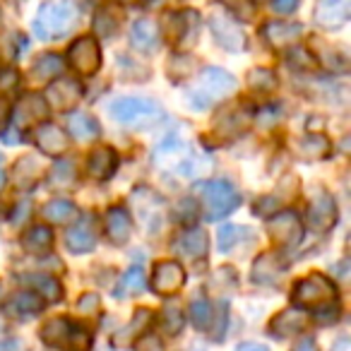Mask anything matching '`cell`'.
Segmentation results:
<instances>
[{
    "label": "cell",
    "mask_w": 351,
    "mask_h": 351,
    "mask_svg": "<svg viewBox=\"0 0 351 351\" xmlns=\"http://www.w3.org/2000/svg\"><path fill=\"white\" fill-rule=\"evenodd\" d=\"M154 166L159 171L173 176H186V178H200L202 173L210 171V159L205 154L191 147L188 142H183L181 137H166L164 142H159L152 154Z\"/></svg>",
    "instance_id": "6da1fadb"
},
{
    "label": "cell",
    "mask_w": 351,
    "mask_h": 351,
    "mask_svg": "<svg viewBox=\"0 0 351 351\" xmlns=\"http://www.w3.org/2000/svg\"><path fill=\"white\" fill-rule=\"evenodd\" d=\"M236 77L224 68H205L197 80V87L188 92V101L197 111H205L212 104L229 99L236 92Z\"/></svg>",
    "instance_id": "7a4b0ae2"
},
{
    "label": "cell",
    "mask_w": 351,
    "mask_h": 351,
    "mask_svg": "<svg viewBox=\"0 0 351 351\" xmlns=\"http://www.w3.org/2000/svg\"><path fill=\"white\" fill-rule=\"evenodd\" d=\"M77 22V8L73 0H53L44 3L36 12L34 20V34L41 41H53L65 36Z\"/></svg>",
    "instance_id": "3957f363"
},
{
    "label": "cell",
    "mask_w": 351,
    "mask_h": 351,
    "mask_svg": "<svg viewBox=\"0 0 351 351\" xmlns=\"http://www.w3.org/2000/svg\"><path fill=\"white\" fill-rule=\"evenodd\" d=\"M113 121L128 128H152L164 118V108L154 101V99L145 97H121L113 99L108 106Z\"/></svg>",
    "instance_id": "277c9868"
},
{
    "label": "cell",
    "mask_w": 351,
    "mask_h": 351,
    "mask_svg": "<svg viewBox=\"0 0 351 351\" xmlns=\"http://www.w3.org/2000/svg\"><path fill=\"white\" fill-rule=\"evenodd\" d=\"M197 195L202 202V215L205 221H219L224 217H229L234 210H239L241 197L231 183L226 181H210V183H200L195 188Z\"/></svg>",
    "instance_id": "5b68a950"
},
{
    "label": "cell",
    "mask_w": 351,
    "mask_h": 351,
    "mask_svg": "<svg viewBox=\"0 0 351 351\" xmlns=\"http://www.w3.org/2000/svg\"><path fill=\"white\" fill-rule=\"evenodd\" d=\"M291 298L296 303V308H311L313 313L320 308L330 306L337 301V287L325 277V274H308L301 282H296L291 291Z\"/></svg>",
    "instance_id": "8992f818"
},
{
    "label": "cell",
    "mask_w": 351,
    "mask_h": 351,
    "mask_svg": "<svg viewBox=\"0 0 351 351\" xmlns=\"http://www.w3.org/2000/svg\"><path fill=\"white\" fill-rule=\"evenodd\" d=\"M41 341L56 349H75V351H87L92 346V337L84 330H80L73 320L68 317H51L39 332Z\"/></svg>",
    "instance_id": "52a82bcc"
},
{
    "label": "cell",
    "mask_w": 351,
    "mask_h": 351,
    "mask_svg": "<svg viewBox=\"0 0 351 351\" xmlns=\"http://www.w3.org/2000/svg\"><path fill=\"white\" fill-rule=\"evenodd\" d=\"M68 65L82 77H92L101 68V46L97 36H80L68 49Z\"/></svg>",
    "instance_id": "ba28073f"
},
{
    "label": "cell",
    "mask_w": 351,
    "mask_h": 351,
    "mask_svg": "<svg viewBox=\"0 0 351 351\" xmlns=\"http://www.w3.org/2000/svg\"><path fill=\"white\" fill-rule=\"evenodd\" d=\"M210 29L215 34V41L224 51L239 53V51L245 49V32L241 29V25L229 12H215L210 17Z\"/></svg>",
    "instance_id": "9c48e42d"
},
{
    "label": "cell",
    "mask_w": 351,
    "mask_h": 351,
    "mask_svg": "<svg viewBox=\"0 0 351 351\" xmlns=\"http://www.w3.org/2000/svg\"><path fill=\"white\" fill-rule=\"evenodd\" d=\"M308 224L317 234H327L335 229L337 224V205L335 197L325 191V188H315L313 191V200L308 207Z\"/></svg>",
    "instance_id": "30bf717a"
},
{
    "label": "cell",
    "mask_w": 351,
    "mask_h": 351,
    "mask_svg": "<svg viewBox=\"0 0 351 351\" xmlns=\"http://www.w3.org/2000/svg\"><path fill=\"white\" fill-rule=\"evenodd\" d=\"M267 229H269L272 241L279 248H296L303 241V224L296 212H279V215H272V219L267 221Z\"/></svg>",
    "instance_id": "8fae6325"
},
{
    "label": "cell",
    "mask_w": 351,
    "mask_h": 351,
    "mask_svg": "<svg viewBox=\"0 0 351 351\" xmlns=\"http://www.w3.org/2000/svg\"><path fill=\"white\" fill-rule=\"evenodd\" d=\"M186 284V269L181 267V263L176 260H164V263L154 265L152 272V289L159 296H176Z\"/></svg>",
    "instance_id": "7c38bea8"
},
{
    "label": "cell",
    "mask_w": 351,
    "mask_h": 351,
    "mask_svg": "<svg viewBox=\"0 0 351 351\" xmlns=\"http://www.w3.org/2000/svg\"><path fill=\"white\" fill-rule=\"evenodd\" d=\"M44 99L58 111H73L82 99V84L73 77H56L46 87Z\"/></svg>",
    "instance_id": "4fadbf2b"
},
{
    "label": "cell",
    "mask_w": 351,
    "mask_h": 351,
    "mask_svg": "<svg viewBox=\"0 0 351 351\" xmlns=\"http://www.w3.org/2000/svg\"><path fill=\"white\" fill-rule=\"evenodd\" d=\"M46 116H49V104H46L44 94H25L15 106L12 128L22 130V128H29L34 123H44Z\"/></svg>",
    "instance_id": "5bb4252c"
},
{
    "label": "cell",
    "mask_w": 351,
    "mask_h": 351,
    "mask_svg": "<svg viewBox=\"0 0 351 351\" xmlns=\"http://www.w3.org/2000/svg\"><path fill=\"white\" fill-rule=\"evenodd\" d=\"M351 17V0H317L315 25L322 29H339Z\"/></svg>",
    "instance_id": "9a60e30c"
},
{
    "label": "cell",
    "mask_w": 351,
    "mask_h": 351,
    "mask_svg": "<svg viewBox=\"0 0 351 351\" xmlns=\"http://www.w3.org/2000/svg\"><path fill=\"white\" fill-rule=\"evenodd\" d=\"M65 245L70 253H92L97 248V221L89 215L80 217L77 224L65 234Z\"/></svg>",
    "instance_id": "2e32d148"
},
{
    "label": "cell",
    "mask_w": 351,
    "mask_h": 351,
    "mask_svg": "<svg viewBox=\"0 0 351 351\" xmlns=\"http://www.w3.org/2000/svg\"><path fill=\"white\" fill-rule=\"evenodd\" d=\"M118 169V154L113 147L99 145L87 156V176L94 181H108Z\"/></svg>",
    "instance_id": "e0dca14e"
},
{
    "label": "cell",
    "mask_w": 351,
    "mask_h": 351,
    "mask_svg": "<svg viewBox=\"0 0 351 351\" xmlns=\"http://www.w3.org/2000/svg\"><path fill=\"white\" fill-rule=\"evenodd\" d=\"M291 152L301 161H322L332 154V142L322 132H308V135L293 140Z\"/></svg>",
    "instance_id": "ac0fdd59"
},
{
    "label": "cell",
    "mask_w": 351,
    "mask_h": 351,
    "mask_svg": "<svg viewBox=\"0 0 351 351\" xmlns=\"http://www.w3.org/2000/svg\"><path fill=\"white\" fill-rule=\"evenodd\" d=\"M308 322H311L308 313H303L301 308L293 306V308L282 311L279 315H274V320L269 322V332H272V337H277V339H287V337L301 335L308 327Z\"/></svg>",
    "instance_id": "d6986e66"
},
{
    "label": "cell",
    "mask_w": 351,
    "mask_h": 351,
    "mask_svg": "<svg viewBox=\"0 0 351 351\" xmlns=\"http://www.w3.org/2000/svg\"><path fill=\"white\" fill-rule=\"evenodd\" d=\"M303 34V25L298 22H267L263 27V39L272 49H291Z\"/></svg>",
    "instance_id": "ffe728a7"
},
{
    "label": "cell",
    "mask_w": 351,
    "mask_h": 351,
    "mask_svg": "<svg viewBox=\"0 0 351 351\" xmlns=\"http://www.w3.org/2000/svg\"><path fill=\"white\" fill-rule=\"evenodd\" d=\"M250 121H253V118H250V113L243 111V108H226L215 121V132L221 140H234V137H241L248 130Z\"/></svg>",
    "instance_id": "44dd1931"
},
{
    "label": "cell",
    "mask_w": 351,
    "mask_h": 351,
    "mask_svg": "<svg viewBox=\"0 0 351 351\" xmlns=\"http://www.w3.org/2000/svg\"><path fill=\"white\" fill-rule=\"evenodd\" d=\"M104 231H106L111 243H116V245L128 243V239H130V234H132V219L125 207L113 205L111 210L106 212V217H104Z\"/></svg>",
    "instance_id": "7402d4cb"
},
{
    "label": "cell",
    "mask_w": 351,
    "mask_h": 351,
    "mask_svg": "<svg viewBox=\"0 0 351 351\" xmlns=\"http://www.w3.org/2000/svg\"><path fill=\"white\" fill-rule=\"evenodd\" d=\"M173 250L178 255H186V258H191V260L205 258L207 250H210V239H207L205 229L191 226V229H186L183 234L176 236Z\"/></svg>",
    "instance_id": "603a6c76"
},
{
    "label": "cell",
    "mask_w": 351,
    "mask_h": 351,
    "mask_svg": "<svg viewBox=\"0 0 351 351\" xmlns=\"http://www.w3.org/2000/svg\"><path fill=\"white\" fill-rule=\"evenodd\" d=\"M34 142L46 156H60L68 149V135L56 123H41L34 130Z\"/></svg>",
    "instance_id": "cb8c5ba5"
},
{
    "label": "cell",
    "mask_w": 351,
    "mask_h": 351,
    "mask_svg": "<svg viewBox=\"0 0 351 351\" xmlns=\"http://www.w3.org/2000/svg\"><path fill=\"white\" fill-rule=\"evenodd\" d=\"M20 282L25 287L34 289L46 303H58L63 298V287L56 277H49V274H25L20 277Z\"/></svg>",
    "instance_id": "d4e9b609"
},
{
    "label": "cell",
    "mask_w": 351,
    "mask_h": 351,
    "mask_svg": "<svg viewBox=\"0 0 351 351\" xmlns=\"http://www.w3.org/2000/svg\"><path fill=\"white\" fill-rule=\"evenodd\" d=\"M156 41H159V27H156L154 22L147 20V17L132 22L130 44L135 46L137 51H142V53H149V51H154Z\"/></svg>",
    "instance_id": "484cf974"
},
{
    "label": "cell",
    "mask_w": 351,
    "mask_h": 351,
    "mask_svg": "<svg viewBox=\"0 0 351 351\" xmlns=\"http://www.w3.org/2000/svg\"><path fill=\"white\" fill-rule=\"evenodd\" d=\"M68 130L75 140H82V142L97 140V137L101 135V125L97 123V118L89 116V113H84V111H77L68 118Z\"/></svg>",
    "instance_id": "4316f807"
},
{
    "label": "cell",
    "mask_w": 351,
    "mask_h": 351,
    "mask_svg": "<svg viewBox=\"0 0 351 351\" xmlns=\"http://www.w3.org/2000/svg\"><path fill=\"white\" fill-rule=\"evenodd\" d=\"M22 248L32 255L46 253V250L53 248V231H51L46 224L32 226V229L25 231V236H22Z\"/></svg>",
    "instance_id": "83f0119b"
},
{
    "label": "cell",
    "mask_w": 351,
    "mask_h": 351,
    "mask_svg": "<svg viewBox=\"0 0 351 351\" xmlns=\"http://www.w3.org/2000/svg\"><path fill=\"white\" fill-rule=\"evenodd\" d=\"M77 215H80L77 205H75L73 200H63V197L46 202L44 210H41V217H44L46 221H51V224H68V221H73Z\"/></svg>",
    "instance_id": "f1b7e54d"
},
{
    "label": "cell",
    "mask_w": 351,
    "mask_h": 351,
    "mask_svg": "<svg viewBox=\"0 0 351 351\" xmlns=\"http://www.w3.org/2000/svg\"><path fill=\"white\" fill-rule=\"evenodd\" d=\"M63 68H65L63 58H60L58 53H44L34 60V65H32V77L39 80V82H51V80L60 77Z\"/></svg>",
    "instance_id": "f546056e"
},
{
    "label": "cell",
    "mask_w": 351,
    "mask_h": 351,
    "mask_svg": "<svg viewBox=\"0 0 351 351\" xmlns=\"http://www.w3.org/2000/svg\"><path fill=\"white\" fill-rule=\"evenodd\" d=\"M12 178H15L17 188H32L36 183V178H41V164L36 161V156H22L12 169Z\"/></svg>",
    "instance_id": "4dcf8cb0"
},
{
    "label": "cell",
    "mask_w": 351,
    "mask_h": 351,
    "mask_svg": "<svg viewBox=\"0 0 351 351\" xmlns=\"http://www.w3.org/2000/svg\"><path fill=\"white\" fill-rule=\"evenodd\" d=\"M282 265H277V255L263 253L258 258V263L253 265V282L258 284H274L282 274Z\"/></svg>",
    "instance_id": "1f68e13d"
},
{
    "label": "cell",
    "mask_w": 351,
    "mask_h": 351,
    "mask_svg": "<svg viewBox=\"0 0 351 351\" xmlns=\"http://www.w3.org/2000/svg\"><path fill=\"white\" fill-rule=\"evenodd\" d=\"M152 320H154V315H152L149 308H140V311H135V315H132V320L128 322L125 327H123L121 332H118V339L121 344H128L130 339H135V337H142L147 332V327L152 325Z\"/></svg>",
    "instance_id": "d6a6232c"
},
{
    "label": "cell",
    "mask_w": 351,
    "mask_h": 351,
    "mask_svg": "<svg viewBox=\"0 0 351 351\" xmlns=\"http://www.w3.org/2000/svg\"><path fill=\"white\" fill-rule=\"evenodd\" d=\"M121 20L123 17L116 8L104 5L101 10L97 12V17H94V32H97V36H101V39H111L118 32V27H121Z\"/></svg>",
    "instance_id": "836d02e7"
},
{
    "label": "cell",
    "mask_w": 351,
    "mask_h": 351,
    "mask_svg": "<svg viewBox=\"0 0 351 351\" xmlns=\"http://www.w3.org/2000/svg\"><path fill=\"white\" fill-rule=\"evenodd\" d=\"M46 306V301L39 296V293H32V291H25V293H17L12 296V301L8 303V311L15 313V315H36L41 313Z\"/></svg>",
    "instance_id": "e575fe53"
},
{
    "label": "cell",
    "mask_w": 351,
    "mask_h": 351,
    "mask_svg": "<svg viewBox=\"0 0 351 351\" xmlns=\"http://www.w3.org/2000/svg\"><path fill=\"white\" fill-rule=\"evenodd\" d=\"M212 317H215V306L207 301L205 296H197L191 301V320L195 330L207 332L212 327Z\"/></svg>",
    "instance_id": "d590c367"
},
{
    "label": "cell",
    "mask_w": 351,
    "mask_h": 351,
    "mask_svg": "<svg viewBox=\"0 0 351 351\" xmlns=\"http://www.w3.org/2000/svg\"><path fill=\"white\" fill-rule=\"evenodd\" d=\"M183 325H186V315H183L181 308L176 303H166L164 311H161V330H164V335L176 337L183 330Z\"/></svg>",
    "instance_id": "8d00e7d4"
},
{
    "label": "cell",
    "mask_w": 351,
    "mask_h": 351,
    "mask_svg": "<svg viewBox=\"0 0 351 351\" xmlns=\"http://www.w3.org/2000/svg\"><path fill=\"white\" fill-rule=\"evenodd\" d=\"M142 289H145V272H142V267L132 265V267L121 277V284H118V289H116V296L125 298L128 293H140Z\"/></svg>",
    "instance_id": "74e56055"
},
{
    "label": "cell",
    "mask_w": 351,
    "mask_h": 351,
    "mask_svg": "<svg viewBox=\"0 0 351 351\" xmlns=\"http://www.w3.org/2000/svg\"><path fill=\"white\" fill-rule=\"evenodd\" d=\"M248 84H250V89H255V92L269 94L277 89V75H274L269 68H255L248 73Z\"/></svg>",
    "instance_id": "f35d334b"
},
{
    "label": "cell",
    "mask_w": 351,
    "mask_h": 351,
    "mask_svg": "<svg viewBox=\"0 0 351 351\" xmlns=\"http://www.w3.org/2000/svg\"><path fill=\"white\" fill-rule=\"evenodd\" d=\"M315 49H317V53H313V56H317L325 68L337 70V73H344V70H346V56H341L339 51H335V49L330 51V46H327V44H317Z\"/></svg>",
    "instance_id": "ab89813d"
},
{
    "label": "cell",
    "mask_w": 351,
    "mask_h": 351,
    "mask_svg": "<svg viewBox=\"0 0 351 351\" xmlns=\"http://www.w3.org/2000/svg\"><path fill=\"white\" fill-rule=\"evenodd\" d=\"M248 234L245 226H234V224H226L219 229V236H217V245H219L221 253H229L236 243L241 241V236Z\"/></svg>",
    "instance_id": "60d3db41"
},
{
    "label": "cell",
    "mask_w": 351,
    "mask_h": 351,
    "mask_svg": "<svg viewBox=\"0 0 351 351\" xmlns=\"http://www.w3.org/2000/svg\"><path fill=\"white\" fill-rule=\"evenodd\" d=\"M221 5L229 10L231 17H236V20H253L255 17V0H219Z\"/></svg>",
    "instance_id": "b9f144b4"
},
{
    "label": "cell",
    "mask_w": 351,
    "mask_h": 351,
    "mask_svg": "<svg viewBox=\"0 0 351 351\" xmlns=\"http://www.w3.org/2000/svg\"><path fill=\"white\" fill-rule=\"evenodd\" d=\"M287 63L291 65L293 70H313L317 60H315V56H313V51L301 49V46H293L287 56Z\"/></svg>",
    "instance_id": "7bdbcfd3"
},
{
    "label": "cell",
    "mask_w": 351,
    "mask_h": 351,
    "mask_svg": "<svg viewBox=\"0 0 351 351\" xmlns=\"http://www.w3.org/2000/svg\"><path fill=\"white\" fill-rule=\"evenodd\" d=\"M51 186H73L75 181V164L73 161H58L51 171Z\"/></svg>",
    "instance_id": "ee69618b"
},
{
    "label": "cell",
    "mask_w": 351,
    "mask_h": 351,
    "mask_svg": "<svg viewBox=\"0 0 351 351\" xmlns=\"http://www.w3.org/2000/svg\"><path fill=\"white\" fill-rule=\"evenodd\" d=\"M77 311L82 315H97L101 311V296H97V293H82L77 301Z\"/></svg>",
    "instance_id": "f6af8a7d"
},
{
    "label": "cell",
    "mask_w": 351,
    "mask_h": 351,
    "mask_svg": "<svg viewBox=\"0 0 351 351\" xmlns=\"http://www.w3.org/2000/svg\"><path fill=\"white\" fill-rule=\"evenodd\" d=\"M277 210H279V200L272 195H265V197H260V200L253 202V212L258 217H272Z\"/></svg>",
    "instance_id": "bcb514c9"
},
{
    "label": "cell",
    "mask_w": 351,
    "mask_h": 351,
    "mask_svg": "<svg viewBox=\"0 0 351 351\" xmlns=\"http://www.w3.org/2000/svg\"><path fill=\"white\" fill-rule=\"evenodd\" d=\"M17 82H20V75H17L12 68H5L3 73H0V92H3V89H5V92L8 89H15Z\"/></svg>",
    "instance_id": "7dc6e473"
},
{
    "label": "cell",
    "mask_w": 351,
    "mask_h": 351,
    "mask_svg": "<svg viewBox=\"0 0 351 351\" xmlns=\"http://www.w3.org/2000/svg\"><path fill=\"white\" fill-rule=\"evenodd\" d=\"M301 0H272V10L279 15H291L293 10H298Z\"/></svg>",
    "instance_id": "c3c4849f"
},
{
    "label": "cell",
    "mask_w": 351,
    "mask_h": 351,
    "mask_svg": "<svg viewBox=\"0 0 351 351\" xmlns=\"http://www.w3.org/2000/svg\"><path fill=\"white\" fill-rule=\"evenodd\" d=\"M137 349L140 351H161V344L154 335H142L140 341H137Z\"/></svg>",
    "instance_id": "681fc988"
},
{
    "label": "cell",
    "mask_w": 351,
    "mask_h": 351,
    "mask_svg": "<svg viewBox=\"0 0 351 351\" xmlns=\"http://www.w3.org/2000/svg\"><path fill=\"white\" fill-rule=\"evenodd\" d=\"M10 104L3 101L0 99V135H3V130H8V121H10Z\"/></svg>",
    "instance_id": "f907efd6"
},
{
    "label": "cell",
    "mask_w": 351,
    "mask_h": 351,
    "mask_svg": "<svg viewBox=\"0 0 351 351\" xmlns=\"http://www.w3.org/2000/svg\"><path fill=\"white\" fill-rule=\"evenodd\" d=\"M293 351H317V341L313 339V337H303V339L296 341Z\"/></svg>",
    "instance_id": "816d5d0a"
},
{
    "label": "cell",
    "mask_w": 351,
    "mask_h": 351,
    "mask_svg": "<svg viewBox=\"0 0 351 351\" xmlns=\"http://www.w3.org/2000/svg\"><path fill=\"white\" fill-rule=\"evenodd\" d=\"M234 351H269L265 344H260V341H243V344H239Z\"/></svg>",
    "instance_id": "f5cc1de1"
},
{
    "label": "cell",
    "mask_w": 351,
    "mask_h": 351,
    "mask_svg": "<svg viewBox=\"0 0 351 351\" xmlns=\"http://www.w3.org/2000/svg\"><path fill=\"white\" fill-rule=\"evenodd\" d=\"M332 351H351V339L349 337H339V339L332 344Z\"/></svg>",
    "instance_id": "db71d44e"
},
{
    "label": "cell",
    "mask_w": 351,
    "mask_h": 351,
    "mask_svg": "<svg viewBox=\"0 0 351 351\" xmlns=\"http://www.w3.org/2000/svg\"><path fill=\"white\" fill-rule=\"evenodd\" d=\"M15 349H17V341L15 339L0 341V351H15Z\"/></svg>",
    "instance_id": "11a10c76"
},
{
    "label": "cell",
    "mask_w": 351,
    "mask_h": 351,
    "mask_svg": "<svg viewBox=\"0 0 351 351\" xmlns=\"http://www.w3.org/2000/svg\"><path fill=\"white\" fill-rule=\"evenodd\" d=\"M3 186H5V171L0 169V191H3Z\"/></svg>",
    "instance_id": "9f6ffc18"
},
{
    "label": "cell",
    "mask_w": 351,
    "mask_h": 351,
    "mask_svg": "<svg viewBox=\"0 0 351 351\" xmlns=\"http://www.w3.org/2000/svg\"><path fill=\"white\" fill-rule=\"evenodd\" d=\"M123 5H135V3H140V0H121Z\"/></svg>",
    "instance_id": "6f0895ef"
},
{
    "label": "cell",
    "mask_w": 351,
    "mask_h": 351,
    "mask_svg": "<svg viewBox=\"0 0 351 351\" xmlns=\"http://www.w3.org/2000/svg\"><path fill=\"white\" fill-rule=\"evenodd\" d=\"M0 296H3V287H0Z\"/></svg>",
    "instance_id": "680465c9"
}]
</instances>
